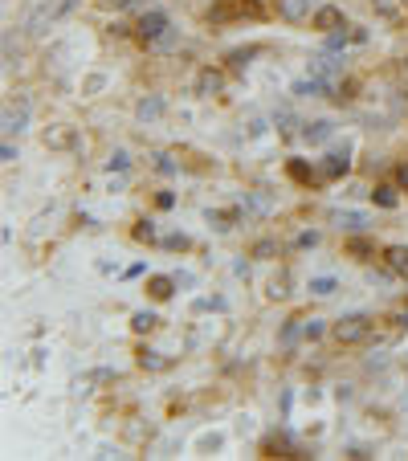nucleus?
<instances>
[{
  "mask_svg": "<svg viewBox=\"0 0 408 461\" xmlns=\"http://www.w3.org/2000/svg\"><path fill=\"white\" fill-rule=\"evenodd\" d=\"M156 322H160V318H156L152 310H139V314H135V331H152Z\"/></svg>",
  "mask_w": 408,
  "mask_h": 461,
  "instance_id": "obj_16",
  "label": "nucleus"
},
{
  "mask_svg": "<svg viewBox=\"0 0 408 461\" xmlns=\"http://www.w3.org/2000/svg\"><path fill=\"white\" fill-rule=\"evenodd\" d=\"M331 221H335V225H347V229H363V225H368L363 213H331Z\"/></svg>",
  "mask_w": 408,
  "mask_h": 461,
  "instance_id": "obj_10",
  "label": "nucleus"
},
{
  "mask_svg": "<svg viewBox=\"0 0 408 461\" xmlns=\"http://www.w3.org/2000/svg\"><path fill=\"white\" fill-rule=\"evenodd\" d=\"M311 70H315V78H323V82H331V78L339 74V70H343V62H339V58H315V62H311Z\"/></svg>",
  "mask_w": 408,
  "mask_h": 461,
  "instance_id": "obj_5",
  "label": "nucleus"
},
{
  "mask_svg": "<svg viewBox=\"0 0 408 461\" xmlns=\"http://www.w3.org/2000/svg\"><path fill=\"white\" fill-rule=\"evenodd\" d=\"M331 131H335V127H331L326 119H315V123H307L302 139H307V143H323V139H331Z\"/></svg>",
  "mask_w": 408,
  "mask_h": 461,
  "instance_id": "obj_6",
  "label": "nucleus"
},
{
  "mask_svg": "<svg viewBox=\"0 0 408 461\" xmlns=\"http://www.w3.org/2000/svg\"><path fill=\"white\" fill-rule=\"evenodd\" d=\"M311 294H319V298L335 294V278H311Z\"/></svg>",
  "mask_w": 408,
  "mask_h": 461,
  "instance_id": "obj_14",
  "label": "nucleus"
},
{
  "mask_svg": "<svg viewBox=\"0 0 408 461\" xmlns=\"http://www.w3.org/2000/svg\"><path fill=\"white\" fill-rule=\"evenodd\" d=\"M45 143H53V147H66V143H70V131H62V127H58L53 135L45 131Z\"/></svg>",
  "mask_w": 408,
  "mask_h": 461,
  "instance_id": "obj_17",
  "label": "nucleus"
},
{
  "mask_svg": "<svg viewBox=\"0 0 408 461\" xmlns=\"http://www.w3.org/2000/svg\"><path fill=\"white\" fill-rule=\"evenodd\" d=\"M278 16L290 21V25H298L307 16H315V0H278Z\"/></svg>",
  "mask_w": 408,
  "mask_h": 461,
  "instance_id": "obj_2",
  "label": "nucleus"
},
{
  "mask_svg": "<svg viewBox=\"0 0 408 461\" xmlns=\"http://www.w3.org/2000/svg\"><path fill=\"white\" fill-rule=\"evenodd\" d=\"M98 4H127V0H98Z\"/></svg>",
  "mask_w": 408,
  "mask_h": 461,
  "instance_id": "obj_27",
  "label": "nucleus"
},
{
  "mask_svg": "<svg viewBox=\"0 0 408 461\" xmlns=\"http://www.w3.org/2000/svg\"><path fill=\"white\" fill-rule=\"evenodd\" d=\"M163 115V98H143V102H139V119H143V123H147V119H160Z\"/></svg>",
  "mask_w": 408,
  "mask_h": 461,
  "instance_id": "obj_11",
  "label": "nucleus"
},
{
  "mask_svg": "<svg viewBox=\"0 0 408 461\" xmlns=\"http://www.w3.org/2000/svg\"><path fill=\"white\" fill-rule=\"evenodd\" d=\"M302 335H307V339H319V335H323V322H319V318H311V322L302 327Z\"/></svg>",
  "mask_w": 408,
  "mask_h": 461,
  "instance_id": "obj_20",
  "label": "nucleus"
},
{
  "mask_svg": "<svg viewBox=\"0 0 408 461\" xmlns=\"http://www.w3.org/2000/svg\"><path fill=\"white\" fill-rule=\"evenodd\" d=\"M139 364H143V368H152V372H160V368H167V359H163L160 351H147V347L139 351Z\"/></svg>",
  "mask_w": 408,
  "mask_h": 461,
  "instance_id": "obj_13",
  "label": "nucleus"
},
{
  "mask_svg": "<svg viewBox=\"0 0 408 461\" xmlns=\"http://www.w3.org/2000/svg\"><path fill=\"white\" fill-rule=\"evenodd\" d=\"M368 331H372L368 314H347V318L335 322V339L339 343H359V339H368Z\"/></svg>",
  "mask_w": 408,
  "mask_h": 461,
  "instance_id": "obj_1",
  "label": "nucleus"
},
{
  "mask_svg": "<svg viewBox=\"0 0 408 461\" xmlns=\"http://www.w3.org/2000/svg\"><path fill=\"white\" fill-rule=\"evenodd\" d=\"M400 184H405V188H408V163H405V167H400Z\"/></svg>",
  "mask_w": 408,
  "mask_h": 461,
  "instance_id": "obj_26",
  "label": "nucleus"
},
{
  "mask_svg": "<svg viewBox=\"0 0 408 461\" xmlns=\"http://www.w3.org/2000/svg\"><path fill=\"white\" fill-rule=\"evenodd\" d=\"M163 245H167V249H188V237H184V233H180V237H167V241H163Z\"/></svg>",
  "mask_w": 408,
  "mask_h": 461,
  "instance_id": "obj_23",
  "label": "nucleus"
},
{
  "mask_svg": "<svg viewBox=\"0 0 408 461\" xmlns=\"http://www.w3.org/2000/svg\"><path fill=\"white\" fill-rule=\"evenodd\" d=\"M171 290H176V278H152V282H147V294H152L156 303L171 298Z\"/></svg>",
  "mask_w": 408,
  "mask_h": 461,
  "instance_id": "obj_9",
  "label": "nucleus"
},
{
  "mask_svg": "<svg viewBox=\"0 0 408 461\" xmlns=\"http://www.w3.org/2000/svg\"><path fill=\"white\" fill-rule=\"evenodd\" d=\"M351 167V159H347V147L343 152H335L331 159H326V176H339V172H347Z\"/></svg>",
  "mask_w": 408,
  "mask_h": 461,
  "instance_id": "obj_12",
  "label": "nucleus"
},
{
  "mask_svg": "<svg viewBox=\"0 0 408 461\" xmlns=\"http://www.w3.org/2000/svg\"><path fill=\"white\" fill-rule=\"evenodd\" d=\"M221 86H225V78L217 74V70H200V78H196V90L200 94H217Z\"/></svg>",
  "mask_w": 408,
  "mask_h": 461,
  "instance_id": "obj_8",
  "label": "nucleus"
},
{
  "mask_svg": "<svg viewBox=\"0 0 408 461\" xmlns=\"http://www.w3.org/2000/svg\"><path fill=\"white\" fill-rule=\"evenodd\" d=\"M311 21H315V29H323V33H339V29H343V12L331 8V4H326V8H315Z\"/></svg>",
  "mask_w": 408,
  "mask_h": 461,
  "instance_id": "obj_4",
  "label": "nucleus"
},
{
  "mask_svg": "<svg viewBox=\"0 0 408 461\" xmlns=\"http://www.w3.org/2000/svg\"><path fill=\"white\" fill-rule=\"evenodd\" d=\"M372 196H376V204H380V209H396V192H392V188H376Z\"/></svg>",
  "mask_w": 408,
  "mask_h": 461,
  "instance_id": "obj_15",
  "label": "nucleus"
},
{
  "mask_svg": "<svg viewBox=\"0 0 408 461\" xmlns=\"http://www.w3.org/2000/svg\"><path fill=\"white\" fill-rule=\"evenodd\" d=\"M274 249H278V245H274V241H257V245H253V257H269V253H274Z\"/></svg>",
  "mask_w": 408,
  "mask_h": 461,
  "instance_id": "obj_19",
  "label": "nucleus"
},
{
  "mask_svg": "<svg viewBox=\"0 0 408 461\" xmlns=\"http://www.w3.org/2000/svg\"><path fill=\"white\" fill-rule=\"evenodd\" d=\"M290 176H294V180H311V172H307L302 163H290Z\"/></svg>",
  "mask_w": 408,
  "mask_h": 461,
  "instance_id": "obj_24",
  "label": "nucleus"
},
{
  "mask_svg": "<svg viewBox=\"0 0 408 461\" xmlns=\"http://www.w3.org/2000/svg\"><path fill=\"white\" fill-rule=\"evenodd\" d=\"M163 29H167V16H163L160 8H152V12H143V16H139V37H143V41L163 37Z\"/></svg>",
  "mask_w": 408,
  "mask_h": 461,
  "instance_id": "obj_3",
  "label": "nucleus"
},
{
  "mask_svg": "<svg viewBox=\"0 0 408 461\" xmlns=\"http://www.w3.org/2000/svg\"><path fill=\"white\" fill-rule=\"evenodd\" d=\"M298 245H302V249H307V245H319V233H302V237H298Z\"/></svg>",
  "mask_w": 408,
  "mask_h": 461,
  "instance_id": "obj_25",
  "label": "nucleus"
},
{
  "mask_svg": "<svg viewBox=\"0 0 408 461\" xmlns=\"http://www.w3.org/2000/svg\"><path fill=\"white\" fill-rule=\"evenodd\" d=\"M106 167H110V172H115V167L123 172V167H127V152H115V155H110V163H106Z\"/></svg>",
  "mask_w": 408,
  "mask_h": 461,
  "instance_id": "obj_22",
  "label": "nucleus"
},
{
  "mask_svg": "<svg viewBox=\"0 0 408 461\" xmlns=\"http://www.w3.org/2000/svg\"><path fill=\"white\" fill-rule=\"evenodd\" d=\"M384 261H388L396 274H408V245H392V249H384Z\"/></svg>",
  "mask_w": 408,
  "mask_h": 461,
  "instance_id": "obj_7",
  "label": "nucleus"
},
{
  "mask_svg": "<svg viewBox=\"0 0 408 461\" xmlns=\"http://www.w3.org/2000/svg\"><path fill=\"white\" fill-rule=\"evenodd\" d=\"M21 127H25V115H12V110H8V115H4V131H21Z\"/></svg>",
  "mask_w": 408,
  "mask_h": 461,
  "instance_id": "obj_18",
  "label": "nucleus"
},
{
  "mask_svg": "<svg viewBox=\"0 0 408 461\" xmlns=\"http://www.w3.org/2000/svg\"><path fill=\"white\" fill-rule=\"evenodd\" d=\"M135 237H139V241H156V229H152V221H143V225L135 229Z\"/></svg>",
  "mask_w": 408,
  "mask_h": 461,
  "instance_id": "obj_21",
  "label": "nucleus"
}]
</instances>
